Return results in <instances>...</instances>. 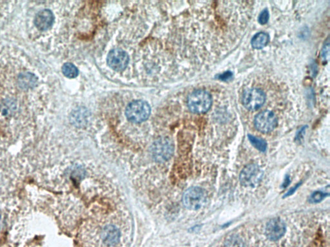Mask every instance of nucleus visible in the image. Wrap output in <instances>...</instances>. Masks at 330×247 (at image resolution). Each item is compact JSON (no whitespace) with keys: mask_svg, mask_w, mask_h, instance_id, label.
<instances>
[{"mask_svg":"<svg viewBox=\"0 0 330 247\" xmlns=\"http://www.w3.org/2000/svg\"><path fill=\"white\" fill-rule=\"evenodd\" d=\"M231 77H232V73L230 71H226L225 73L221 74L220 77H219V79H221V80L226 81L230 79Z\"/></svg>","mask_w":330,"mask_h":247,"instance_id":"a211bd4d","label":"nucleus"},{"mask_svg":"<svg viewBox=\"0 0 330 247\" xmlns=\"http://www.w3.org/2000/svg\"><path fill=\"white\" fill-rule=\"evenodd\" d=\"M255 127L261 133L272 132L277 126V118L274 113L270 111H264L256 115Z\"/></svg>","mask_w":330,"mask_h":247,"instance_id":"423d86ee","label":"nucleus"},{"mask_svg":"<svg viewBox=\"0 0 330 247\" xmlns=\"http://www.w3.org/2000/svg\"><path fill=\"white\" fill-rule=\"evenodd\" d=\"M1 221H2V217H1V215H0V228H1Z\"/></svg>","mask_w":330,"mask_h":247,"instance_id":"6ab92c4d","label":"nucleus"},{"mask_svg":"<svg viewBox=\"0 0 330 247\" xmlns=\"http://www.w3.org/2000/svg\"><path fill=\"white\" fill-rule=\"evenodd\" d=\"M213 98L205 90H198L193 91L188 98V106L191 112L195 113H204L210 109Z\"/></svg>","mask_w":330,"mask_h":247,"instance_id":"f257e3e1","label":"nucleus"},{"mask_svg":"<svg viewBox=\"0 0 330 247\" xmlns=\"http://www.w3.org/2000/svg\"><path fill=\"white\" fill-rule=\"evenodd\" d=\"M54 17L53 12L49 9H43L36 14L34 23L39 31H45L53 26Z\"/></svg>","mask_w":330,"mask_h":247,"instance_id":"9d476101","label":"nucleus"},{"mask_svg":"<svg viewBox=\"0 0 330 247\" xmlns=\"http://www.w3.org/2000/svg\"><path fill=\"white\" fill-rule=\"evenodd\" d=\"M250 141L252 144L254 146L256 149H257L260 152H265L267 149V142L263 140L262 138L254 137L252 135H248Z\"/></svg>","mask_w":330,"mask_h":247,"instance_id":"4468645a","label":"nucleus"},{"mask_svg":"<svg viewBox=\"0 0 330 247\" xmlns=\"http://www.w3.org/2000/svg\"><path fill=\"white\" fill-rule=\"evenodd\" d=\"M62 71L64 75L68 78H75L78 75V68L73 64L70 63L64 64Z\"/></svg>","mask_w":330,"mask_h":247,"instance_id":"ddd939ff","label":"nucleus"},{"mask_svg":"<svg viewBox=\"0 0 330 247\" xmlns=\"http://www.w3.org/2000/svg\"><path fill=\"white\" fill-rule=\"evenodd\" d=\"M207 197V193L204 189L199 187H192L184 192L183 203L186 209L196 211L205 206Z\"/></svg>","mask_w":330,"mask_h":247,"instance_id":"f03ea898","label":"nucleus"},{"mask_svg":"<svg viewBox=\"0 0 330 247\" xmlns=\"http://www.w3.org/2000/svg\"><path fill=\"white\" fill-rule=\"evenodd\" d=\"M227 247H243V242L238 236H232L226 242Z\"/></svg>","mask_w":330,"mask_h":247,"instance_id":"2eb2a0df","label":"nucleus"},{"mask_svg":"<svg viewBox=\"0 0 330 247\" xmlns=\"http://www.w3.org/2000/svg\"><path fill=\"white\" fill-rule=\"evenodd\" d=\"M266 100L265 93L260 89H248L244 93L243 103L248 110L255 111L264 105Z\"/></svg>","mask_w":330,"mask_h":247,"instance_id":"39448f33","label":"nucleus"},{"mask_svg":"<svg viewBox=\"0 0 330 247\" xmlns=\"http://www.w3.org/2000/svg\"><path fill=\"white\" fill-rule=\"evenodd\" d=\"M150 115V107L146 102L135 101L129 104L126 109V116L132 122H144Z\"/></svg>","mask_w":330,"mask_h":247,"instance_id":"7ed1b4c3","label":"nucleus"},{"mask_svg":"<svg viewBox=\"0 0 330 247\" xmlns=\"http://www.w3.org/2000/svg\"><path fill=\"white\" fill-rule=\"evenodd\" d=\"M325 196H326V194L323 193V192H315L312 195L311 197H310V202H314V203L321 202L322 200L324 199Z\"/></svg>","mask_w":330,"mask_h":247,"instance_id":"f3484780","label":"nucleus"},{"mask_svg":"<svg viewBox=\"0 0 330 247\" xmlns=\"http://www.w3.org/2000/svg\"><path fill=\"white\" fill-rule=\"evenodd\" d=\"M263 171L257 164H252L243 168L240 177L241 184L245 187H255L261 181Z\"/></svg>","mask_w":330,"mask_h":247,"instance_id":"20e7f679","label":"nucleus"},{"mask_svg":"<svg viewBox=\"0 0 330 247\" xmlns=\"http://www.w3.org/2000/svg\"><path fill=\"white\" fill-rule=\"evenodd\" d=\"M152 153L157 162H163L171 157L173 153V147L169 140L162 138L154 143Z\"/></svg>","mask_w":330,"mask_h":247,"instance_id":"0eeeda50","label":"nucleus"},{"mask_svg":"<svg viewBox=\"0 0 330 247\" xmlns=\"http://www.w3.org/2000/svg\"><path fill=\"white\" fill-rule=\"evenodd\" d=\"M287 227L284 221L279 218H275L268 222L266 227L265 234L271 241H277L285 235Z\"/></svg>","mask_w":330,"mask_h":247,"instance_id":"1a4fd4ad","label":"nucleus"},{"mask_svg":"<svg viewBox=\"0 0 330 247\" xmlns=\"http://www.w3.org/2000/svg\"><path fill=\"white\" fill-rule=\"evenodd\" d=\"M102 238L106 244L114 245L118 243L120 238L119 230L113 226L105 227L102 232Z\"/></svg>","mask_w":330,"mask_h":247,"instance_id":"9b49d317","label":"nucleus"},{"mask_svg":"<svg viewBox=\"0 0 330 247\" xmlns=\"http://www.w3.org/2000/svg\"><path fill=\"white\" fill-rule=\"evenodd\" d=\"M129 58L127 54L121 49H114L108 54L107 63L115 71H122L126 68Z\"/></svg>","mask_w":330,"mask_h":247,"instance_id":"6e6552de","label":"nucleus"},{"mask_svg":"<svg viewBox=\"0 0 330 247\" xmlns=\"http://www.w3.org/2000/svg\"><path fill=\"white\" fill-rule=\"evenodd\" d=\"M269 42V36L266 33H258L253 37L252 45L255 49H261L267 46Z\"/></svg>","mask_w":330,"mask_h":247,"instance_id":"f8f14e48","label":"nucleus"},{"mask_svg":"<svg viewBox=\"0 0 330 247\" xmlns=\"http://www.w3.org/2000/svg\"><path fill=\"white\" fill-rule=\"evenodd\" d=\"M268 19H269V12L267 9H265L258 16V21L261 24H265L267 23Z\"/></svg>","mask_w":330,"mask_h":247,"instance_id":"dca6fc26","label":"nucleus"}]
</instances>
